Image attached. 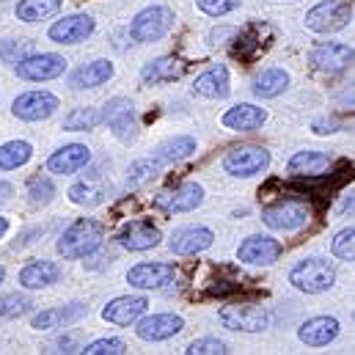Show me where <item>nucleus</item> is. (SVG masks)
<instances>
[{"label": "nucleus", "mask_w": 355, "mask_h": 355, "mask_svg": "<svg viewBox=\"0 0 355 355\" xmlns=\"http://www.w3.org/2000/svg\"><path fill=\"white\" fill-rule=\"evenodd\" d=\"M58 110V96L50 91H25L11 102V113L22 121H44Z\"/></svg>", "instance_id": "9b49d317"}, {"label": "nucleus", "mask_w": 355, "mask_h": 355, "mask_svg": "<svg viewBox=\"0 0 355 355\" xmlns=\"http://www.w3.org/2000/svg\"><path fill=\"white\" fill-rule=\"evenodd\" d=\"M11 193H14V187H11L8 182H3V179H0V204H3V201H8V198H11Z\"/></svg>", "instance_id": "a18cd8bd"}, {"label": "nucleus", "mask_w": 355, "mask_h": 355, "mask_svg": "<svg viewBox=\"0 0 355 355\" xmlns=\"http://www.w3.org/2000/svg\"><path fill=\"white\" fill-rule=\"evenodd\" d=\"M146 309H149V300H146L144 295H127V297L110 300V303L102 309V320L110 322V325L127 328V325L138 322V320L146 314Z\"/></svg>", "instance_id": "2eb2a0df"}, {"label": "nucleus", "mask_w": 355, "mask_h": 355, "mask_svg": "<svg viewBox=\"0 0 355 355\" xmlns=\"http://www.w3.org/2000/svg\"><path fill=\"white\" fill-rule=\"evenodd\" d=\"M177 281V267L168 262H141L127 272V284L135 289H163Z\"/></svg>", "instance_id": "ddd939ff"}, {"label": "nucleus", "mask_w": 355, "mask_h": 355, "mask_svg": "<svg viewBox=\"0 0 355 355\" xmlns=\"http://www.w3.org/2000/svg\"><path fill=\"white\" fill-rule=\"evenodd\" d=\"M0 3H3V0H0Z\"/></svg>", "instance_id": "09e8293b"}, {"label": "nucleus", "mask_w": 355, "mask_h": 355, "mask_svg": "<svg viewBox=\"0 0 355 355\" xmlns=\"http://www.w3.org/2000/svg\"><path fill=\"white\" fill-rule=\"evenodd\" d=\"M289 284L297 292L322 295V292H328L336 284V267L331 265L328 259H320V257L300 259L297 265L289 270Z\"/></svg>", "instance_id": "f03ea898"}, {"label": "nucleus", "mask_w": 355, "mask_h": 355, "mask_svg": "<svg viewBox=\"0 0 355 355\" xmlns=\"http://www.w3.org/2000/svg\"><path fill=\"white\" fill-rule=\"evenodd\" d=\"M61 6H64V0H19L14 14L22 22H42V19L55 17L61 11Z\"/></svg>", "instance_id": "cd10ccee"}, {"label": "nucleus", "mask_w": 355, "mask_h": 355, "mask_svg": "<svg viewBox=\"0 0 355 355\" xmlns=\"http://www.w3.org/2000/svg\"><path fill=\"white\" fill-rule=\"evenodd\" d=\"M6 232H8V218H3V215H0V237H3Z\"/></svg>", "instance_id": "49530a36"}, {"label": "nucleus", "mask_w": 355, "mask_h": 355, "mask_svg": "<svg viewBox=\"0 0 355 355\" xmlns=\"http://www.w3.org/2000/svg\"><path fill=\"white\" fill-rule=\"evenodd\" d=\"M331 163V157H328V152H320V149H306V152H297L289 163H286V168L292 171V174H306V177H314V174H320L325 166Z\"/></svg>", "instance_id": "7c9ffc66"}, {"label": "nucleus", "mask_w": 355, "mask_h": 355, "mask_svg": "<svg viewBox=\"0 0 355 355\" xmlns=\"http://www.w3.org/2000/svg\"><path fill=\"white\" fill-rule=\"evenodd\" d=\"M309 220H311V207L295 198L278 201L262 209V223L272 232H300L303 226H309Z\"/></svg>", "instance_id": "423d86ee"}, {"label": "nucleus", "mask_w": 355, "mask_h": 355, "mask_svg": "<svg viewBox=\"0 0 355 355\" xmlns=\"http://www.w3.org/2000/svg\"><path fill=\"white\" fill-rule=\"evenodd\" d=\"M193 152H196V138H190V135H177V138L160 144L152 157H155L160 166H171V163H179V160L190 157Z\"/></svg>", "instance_id": "c85d7f7f"}, {"label": "nucleus", "mask_w": 355, "mask_h": 355, "mask_svg": "<svg viewBox=\"0 0 355 355\" xmlns=\"http://www.w3.org/2000/svg\"><path fill=\"white\" fill-rule=\"evenodd\" d=\"M234 33H237L234 28H220V31H212V33H209V42L215 44L218 39H223V36H234Z\"/></svg>", "instance_id": "c03bdc74"}, {"label": "nucleus", "mask_w": 355, "mask_h": 355, "mask_svg": "<svg viewBox=\"0 0 355 355\" xmlns=\"http://www.w3.org/2000/svg\"><path fill=\"white\" fill-rule=\"evenodd\" d=\"M193 94L204 99H223L229 96V69L226 67H212L204 75L193 80Z\"/></svg>", "instance_id": "393cba45"}, {"label": "nucleus", "mask_w": 355, "mask_h": 355, "mask_svg": "<svg viewBox=\"0 0 355 355\" xmlns=\"http://www.w3.org/2000/svg\"><path fill=\"white\" fill-rule=\"evenodd\" d=\"M86 314H89V306H83V303H69V306H58V309H47V311H42V314H36L31 325H33L36 331H53V328L75 325V322H80Z\"/></svg>", "instance_id": "5701e85b"}, {"label": "nucleus", "mask_w": 355, "mask_h": 355, "mask_svg": "<svg viewBox=\"0 0 355 355\" xmlns=\"http://www.w3.org/2000/svg\"><path fill=\"white\" fill-rule=\"evenodd\" d=\"M102 124V110L99 107H75L67 119H64V130L69 132H86Z\"/></svg>", "instance_id": "473e14b6"}, {"label": "nucleus", "mask_w": 355, "mask_h": 355, "mask_svg": "<svg viewBox=\"0 0 355 355\" xmlns=\"http://www.w3.org/2000/svg\"><path fill=\"white\" fill-rule=\"evenodd\" d=\"M33 157V146L28 141H8L0 146V171L22 168Z\"/></svg>", "instance_id": "2f4dec72"}, {"label": "nucleus", "mask_w": 355, "mask_h": 355, "mask_svg": "<svg viewBox=\"0 0 355 355\" xmlns=\"http://www.w3.org/2000/svg\"><path fill=\"white\" fill-rule=\"evenodd\" d=\"M270 168V152L262 146H237L223 157V171L237 179H251Z\"/></svg>", "instance_id": "6e6552de"}, {"label": "nucleus", "mask_w": 355, "mask_h": 355, "mask_svg": "<svg viewBox=\"0 0 355 355\" xmlns=\"http://www.w3.org/2000/svg\"><path fill=\"white\" fill-rule=\"evenodd\" d=\"M14 72H17L19 80L47 83V80H55L67 72V58L55 55V53H31V55H25L22 61L14 64Z\"/></svg>", "instance_id": "0eeeda50"}, {"label": "nucleus", "mask_w": 355, "mask_h": 355, "mask_svg": "<svg viewBox=\"0 0 355 355\" xmlns=\"http://www.w3.org/2000/svg\"><path fill=\"white\" fill-rule=\"evenodd\" d=\"M102 240H105V226L94 218H80L58 237L55 248L64 259H86L102 248Z\"/></svg>", "instance_id": "f257e3e1"}, {"label": "nucleus", "mask_w": 355, "mask_h": 355, "mask_svg": "<svg viewBox=\"0 0 355 355\" xmlns=\"http://www.w3.org/2000/svg\"><path fill=\"white\" fill-rule=\"evenodd\" d=\"M243 0H196L198 11H204L207 17H226L234 8H240Z\"/></svg>", "instance_id": "a19ab883"}, {"label": "nucleus", "mask_w": 355, "mask_h": 355, "mask_svg": "<svg viewBox=\"0 0 355 355\" xmlns=\"http://www.w3.org/2000/svg\"><path fill=\"white\" fill-rule=\"evenodd\" d=\"M58 278H61V267L55 262H47V259L31 262L28 267L19 270V286H25V289H44V286L58 284Z\"/></svg>", "instance_id": "bb28decb"}, {"label": "nucleus", "mask_w": 355, "mask_h": 355, "mask_svg": "<svg viewBox=\"0 0 355 355\" xmlns=\"http://www.w3.org/2000/svg\"><path fill=\"white\" fill-rule=\"evenodd\" d=\"M184 353L187 355H223V353H229V350H226V345H223L220 339L207 336V339H196V342H190Z\"/></svg>", "instance_id": "79ce46f5"}, {"label": "nucleus", "mask_w": 355, "mask_h": 355, "mask_svg": "<svg viewBox=\"0 0 355 355\" xmlns=\"http://www.w3.org/2000/svg\"><path fill=\"white\" fill-rule=\"evenodd\" d=\"M89 163H91L89 146H83V144H69V146L55 149V152L47 157V171H50V174L69 177V174L83 171Z\"/></svg>", "instance_id": "a211bd4d"}, {"label": "nucleus", "mask_w": 355, "mask_h": 355, "mask_svg": "<svg viewBox=\"0 0 355 355\" xmlns=\"http://www.w3.org/2000/svg\"><path fill=\"white\" fill-rule=\"evenodd\" d=\"M163 240L160 229L152 226L149 220H130L121 232H119V245L132 251V254H141V251H149V248H157Z\"/></svg>", "instance_id": "f3484780"}, {"label": "nucleus", "mask_w": 355, "mask_h": 355, "mask_svg": "<svg viewBox=\"0 0 355 355\" xmlns=\"http://www.w3.org/2000/svg\"><path fill=\"white\" fill-rule=\"evenodd\" d=\"M94 28H96L94 17H89V14H72V17L58 19L55 25H50L47 36L55 44H80V42H86L94 33Z\"/></svg>", "instance_id": "dca6fc26"}, {"label": "nucleus", "mask_w": 355, "mask_h": 355, "mask_svg": "<svg viewBox=\"0 0 355 355\" xmlns=\"http://www.w3.org/2000/svg\"><path fill=\"white\" fill-rule=\"evenodd\" d=\"M58 347H61V353H80V347H78V336H75V334L58 339Z\"/></svg>", "instance_id": "37998d69"}, {"label": "nucleus", "mask_w": 355, "mask_h": 355, "mask_svg": "<svg viewBox=\"0 0 355 355\" xmlns=\"http://www.w3.org/2000/svg\"><path fill=\"white\" fill-rule=\"evenodd\" d=\"M204 204V187L198 182H184L174 190H163L160 196H155V207L174 215V212H193L196 207Z\"/></svg>", "instance_id": "f8f14e48"}, {"label": "nucleus", "mask_w": 355, "mask_h": 355, "mask_svg": "<svg viewBox=\"0 0 355 355\" xmlns=\"http://www.w3.org/2000/svg\"><path fill=\"white\" fill-rule=\"evenodd\" d=\"M339 328L336 317H311L297 328V339L309 347H325L339 336Z\"/></svg>", "instance_id": "4be33fe9"}, {"label": "nucleus", "mask_w": 355, "mask_h": 355, "mask_svg": "<svg viewBox=\"0 0 355 355\" xmlns=\"http://www.w3.org/2000/svg\"><path fill=\"white\" fill-rule=\"evenodd\" d=\"M160 163L155 160V157H146V160H135L132 166H130V171H127V187H144L146 182H152V179L160 174Z\"/></svg>", "instance_id": "f704fd0d"}, {"label": "nucleus", "mask_w": 355, "mask_h": 355, "mask_svg": "<svg viewBox=\"0 0 355 355\" xmlns=\"http://www.w3.org/2000/svg\"><path fill=\"white\" fill-rule=\"evenodd\" d=\"M28 198L33 207H47L55 198V184L47 174H33L28 179Z\"/></svg>", "instance_id": "72a5a7b5"}, {"label": "nucleus", "mask_w": 355, "mask_h": 355, "mask_svg": "<svg viewBox=\"0 0 355 355\" xmlns=\"http://www.w3.org/2000/svg\"><path fill=\"white\" fill-rule=\"evenodd\" d=\"M355 53L350 44H342V42H322L317 47H311L309 53V64L322 72V75H339L345 72L350 64H353Z\"/></svg>", "instance_id": "1a4fd4ad"}, {"label": "nucleus", "mask_w": 355, "mask_h": 355, "mask_svg": "<svg viewBox=\"0 0 355 355\" xmlns=\"http://www.w3.org/2000/svg\"><path fill=\"white\" fill-rule=\"evenodd\" d=\"M31 306H33L31 297H25V295H19V292L0 295V317H6V320H17V317L28 314Z\"/></svg>", "instance_id": "e433bc0d"}, {"label": "nucleus", "mask_w": 355, "mask_h": 355, "mask_svg": "<svg viewBox=\"0 0 355 355\" xmlns=\"http://www.w3.org/2000/svg\"><path fill=\"white\" fill-rule=\"evenodd\" d=\"M102 121L113 130V135L124 144H130L138 135V121H135V110L132 102L127 96H113L107 99V105L102 107Z\"/></svg>", "instance_id": "9d476101"}, {"label": "nucleus", "mask_w": 355, "mask_h": 355, "mask_svg": "<svg viewBox=\"0 0 355 355\" xmlns=\"http://www.w3.org/2000/svg\"><path fill=\"white\" fill-rule=\"evenodd\" d=\"M69 198L72 204H80V207H94L105 198V187L99 182H78L69 187Z\"/></svg>", "instance_id": "c9c22d12"}, {"label": "nucleus", "mask_w": 355, "mask_h": 355, "mask_svg": "<svg viewBox=\"0 0 355 355\" xmlns=\"http://www.w3.org/2000/svg\"><path fill=\"white\" fill-rule=\"evenodd\" d=\"M218 320L229 331L243 334H262L270 325V311L259 303H229L218 311Z\"/></svg>", "instance_id": "20e7f679"}, {"label": "nucleus", "mask_w": 355, "mask_h": 355, "mask_svg": "<svg viewBox=\"0 0 355 355\" xmlns=\"http://www.w3.org/2000/svg\"><path fill=\"white\" fill-rule=\"evenodd\" d=\"M83 355H124L127 353V345L121 339H96L86 347H80Z\"/></svg>", "instance_id": "58836bf2"}, {"label": "nucleus", "mask_w": 355, "mask_h": 355, "mask_svg": "<svg viewBox=\"0 0 355 355\" xmlns=\"http://www.w3.org/2000/svg\"><path fill=\"white\" fill-rule=\"evenodd\" d=\"M174 11L168 6H149L144 11L135 14V19L130 22V36L138 44H149V42H160L163 36L171 33L174 28Z\"/></svg>", "instance_id": "7ed1b4c3"}, {"label": "nucleus", "mask_w": 355, "mask_h": 355, "mask_svg": "<svg viewBox=\"0 0 355 355\" xmlns=\"http://www.w3.org/2000/svg\"><path fill=\"white\" fill-rule=\"evenodd\" d=\"M116 75V67L110 64V61H105V58H99V61H91L86 67H80L75 75H72V89L83 91V89H99V86H105L110 78Z\"/></svg>", "instance_id": "a878e982"}, {"label": "nucleus", "mask_w": 355, "mask_h": 355, "mask_svg": "<svg viewBox=\"0 0 355 355\" xmlns=\"http://www.w3.org/2000/svg\"><path fill=\"white\" fill-rule=\"evenodd\" d=\"M182 72H184V64L179 58H174V55H160V58L144 64L141 80L149 83V86H155V83H171V80L182 78Z\"/></svg>", "instance_id": "b1692460"}, {"label": "nucleus", "mask_w": 355, "mask_h": 355, "mask_svg": "<svg viewBox=\"0 0 355 355\" xmlns=\"http://www.w3.org/2000/svg\"><path fill=\"white\" fill-rule=\"evenodd\" d=\"M286 86H289V75H286L284 69H278V67H270L262 75H257V80H254V94H257L259 99H275V96H281V94L286 91Z\"/></svg>", "instance_id": "c756f323"}, {"label": "nucleus", "mask_w": 355, "mask_h": 355, "mask_svg": "<svg viewBox=\"0 0 355 355\" xmlns=\"http://www.w3.org/2000/svg\"><path fill=\"white\" fill-rule=\"evenodd\" d=\"M353 19V3L350 0H322L306 11V28L314 33H334L347 28Z\"/></svg>", "instance_id": "39448f33"}, {"label": "nucleus", "mask_w": 355, "mask_h": 355, "mask_svg": "<svg viewBox=\"0 0 355 355\" xmlns=\"http://www.w3.org/2000/svg\"><path fill=\"white\" fill-rule=\"evenodd\" d=\"M331 251H334V257H336V259L353 262V251H355V229H353V226L336 234V240H334Z\"/></svg>", "instance_id": "ea45409f"}, {"label": "nucleus", "mask_w": 355, "mask_h": 355, "mask_svg": "<svg viewBox=\"0 0 355 355\" xmlns=\"http://www.w3.org/2000/svg\"><path fill=\"white\" fill-rule=\"evenodd\" d=\"M182 328H184V320L179 314H152L138 320L135 334L144 342H166V339H174Z\"/></svg>", "instance_id": "aec40b11"}, {"label": "nucleus", "mask_w": 355, "mask_h": 355, "mask_svg": "<svg viewBox=\"0 0 355 355\" xmlns=\"http://www.w3.org/2000/svg\"><path fill=\"white\" fill-rule=\"evenodd\" d=\"M265 121H267V110L251 105V102H240V105L229 107L220 116V124L226 130H234V132H254V130L265 127Z\"/></svg>", "instance_id": "412c9836"}, {"label": "nucleus", "mask_w": 355, "mask_h": 355, "mask_svg": "<svg viewBox=\"0 0 355 355\" xmlns=\"http://www.w3.org/2000/svg\"><path fill=\"white\" fill-rule=\"evenodd\" d=\"M212 243H215V234L207 226H182L171 234L168 248L177 257H193V254L207 251Z\"/></svg>", "instance_id": "6ab92c4d"}, {"label": "nucleus", "mask_w": 355, "mask_h": 355, "mask_svg": "<svg viewBox=\"0 0 355 355\" xmlns=\"http://www.w3.org/2000/svg\"><path fill=\"white\" fill-rule=\"evenodd\" d=\"M3 278H6V267L0 265V284H3Z\"/></svg>", "instance_id": "de8ad7c7"}, {"label": "nucleus", "mask_w": 355, "mask_h": 355, "mask_svg": "<svg viewBox=\"0 0 355 355\" xmlns=\"http://www.w3.org/2000/svg\"><path fill=\"white\" fill-rule=\"evenodd\" d=\"M31 53H33V44L31 42H22V39H6V42H0V61L3 64H17V61H22Z\"/></svg>", "instance_id": "4c0bfd02"}, {"label": "nucleus", "mask_w": 355, "mask_h": 355, "mask_svg": "<svg viewBox=\"0 0 355 355\" xmlns=\"http://www.w3.org/2000/svg\"><path fill=\"white\" fill-rule=\"evenodd\" d=\"M278 257H281V243L272 240V237H267V234H251L237 248V259L243 265H251V267L272 265Z\"/></svg>", "instance_id": "4468645a"}]
</instances>
